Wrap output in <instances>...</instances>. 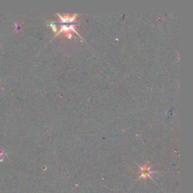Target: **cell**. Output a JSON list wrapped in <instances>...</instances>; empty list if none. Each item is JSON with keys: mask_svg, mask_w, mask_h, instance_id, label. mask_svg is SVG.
<instances>
[{"mask_svg": "<svg viewBox=\"0 0 193 193\" xmlns=\"http://www.w3.org/2000/svg\"><path fill=\"white\" fill-rule=\"evenodd\" d=\"M150 168H151V167L148 168L147 166H146V165L144 166H143V167H140V169H141V176L140 177V178H141V177H144V178H146L147 176L150 177V173L155 172L150 171L149 169Z\"/></svg>", "mask_w": 193, "mask_h": 193, "instance_id": "cell-1", "label": "cell"}]
</instances>
